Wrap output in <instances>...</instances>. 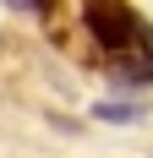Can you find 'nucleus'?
Wrapping results in <instances>:
<instances>
[{
    "mask_svg": "<svg viewBox=\"0 0 153 158\" xmlns=\"http://www.w3.org/2000/svg\"><path fill=\"white\" fill-rule=\"evenodd\" d=\"M88 33L126 82H153V22H142L126 0H93Z\"/></svg>",
    "mask_w": 153,
    "mask_h": 158,
    "instance_id": "f257e3e1",
    "label": "nucleus"
},
{
    "mask_svg": "<svg viewBox=\"0 0 153 158\" xmlns=\"http://www.w3.org/2000/svg\"><path fill=\"white\" fill-rule=\"evenodd\" d=\"M93 114H98V120H142V104H115V98H104Z\"/></svg>",
    "mask_w": 153,
    "mask_h": 158,
    "instance_id": "f03ea898",
    "label": "nucleus"
},
{
    "mask_svg": "<svg viewBox=\"0 0 153 158\" xmlns=\"http://www.w3.org/2000/svg\"><path fill=\"white\" fill-rule=\"evenodd\" d=\"M6 6H16V11H33V16L44 11V0H6Z\"/></svg>",
    "mask_w": 153,
    "mask_h": 158,
    "instance_id": "7ed1b4c3",
    "label": "nucleus"
}]
</instances>
